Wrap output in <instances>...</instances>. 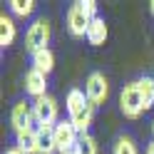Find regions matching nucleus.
Wrapping results in <instances>:
<instances>
[{
  "label": "nucleus",
  "instance_id": "obj_1",
  "mask_svg": "<svg viewBox=\"0 0 154 154\" xmlns=\"http://www.w3.org/2000/svg\"><path fill=\"white\" fill-rule=\"evenodd\" d=\"M50 23L45 20V17H37V20L27 27V32H25V50L35 55V52H40V50H47V45H50Z\"/></svg>",
  "mask_w": 154,
  "mask_h": 154
},
{
  "label": "nucleus",
  "instance_id": "obj_2",
  "mask_svg": "<svg viewBox=\"0 0 154 154\" xmlns=\"http://www.w3.org/2000/svg\"><path fill=\"white\" fill-rule=\"evenodd\" d=\"M119 112H122L127 119H139V117H142L144 104H142V94H139L137 80L122 87V92H119Z\"/></svg>",
  "mask_w": 154,
  "mask_h": 154
},
{
  "label": "nucleus",
  "instance_id": "obj_3",
  "mask_svg": "<svg viewBox=\"0 0 154 154\" xmlns=\"http://www.w3.org/2000/svg\"><path fill=\"white\" fill-rule=\"evenodd\" d=\"M32 112H35V122L40 127H55L57 122V112H60V104L52 94H45V97H37L32 102Z\"/></svg>",
  "mask_w": 154,
  "mask_h": 154
},
{
  "label": "nucleus",
  "instance_id": "obj_4",
  "mask_svg": "<svg viewBox=\"0 0 154 154\" xmlns=\"http://www.w3.org/2000/svg\"><path fill=\"white\" fill-rule=\"evenodd\" d=\"M92 25V17L82 10L80 0L70 5V10H67V32L72 37H87V30Z\"/></svg>",
  "mask_w": 154,
  "mask_h": 154
},
{
  "label": "nucleus",
  "instance_id": "obj_5",
  "mask_svg": "<svg viewBox=\"0 0 154 154\" xmlns=\"http://www.w3.org/2000/svg\"><path fill=\"white\" fill-rule=\"evenodd\" d=\"M85 94H87V100L94 104V107L104 104L107 97H109V82H107V77H104L102 72H92L87 77V82H85Z\"/></svg>",
  "mask_w": 154,
  "mask_h": 154
},
{
  "label": "nucleus",
  "instance_id": "obj_6",
  "mask_svg": "<svg viewBox=\"0 0 154 154\" xmlns=\"http://www.w3.org/2000/svg\"><path fill=\"white\" fill-rule=\"evenodd\" d=\"M77 142H80V134H77V129L72 127L70 119H60L55 124V147L57 152H70L77 147Z\"/></svg>",
  "mask_w": 154,
  "mask_h": 154
},
{
  "label": "nucleus",
  "instance_id": "obj_7",
  "mask_svg": "<svg viewBox=\"0 0 154 154\" xmlns=\"http://www.w3.org/2000/svg\"><path fill=\"white\" fill-rule=\"evenodd\" d=\"M32 122H35V112H32V104L30 102H25L20 100L13 107L10 112V124H13V132H20V129H27V127H32Z\"/></svg>",
  "mask_w": 154,
  "mask_h": 154
},
{
  "label": "nucleus",
  "instance_id": "obj_8",
  "mask_svg": "<svg viewBox=\"0 0 154 154\" xmlns=\"http://www.w3.org/2000/svg\"><path fill=\"white\" fill-rule=\"evenodd\" d=\"M25 92L30 94L32 100L45 97L47 94V75L37 72V70H27L25 72Z\"/></svg>",
  "mask_w": 154,
  "mask_h": 154
},
{
  "label": "nucleus",
  "instance_id": "obj_9",
  "mask_svg": "<svg viewBox=\"0 0 154 154\" xmlns=\"http://www.w3.org/2000/svg\"><path fill=\"white\" fill-rule=\"evenodd\" d=\"M15 147L23 154H37V129L27 127V129L15 132Z\"/></svg>",
  "mask_w": 154,
  "mask_h": 154
},
{
  "label": "nucleus",
  "instance_id": "obj_10",
  "mask_svg": "<svg viewBox=\"0 0 154 154\" xmlns=\"http://www.w3.org/2000/svg\"><path fill=\"white\" fill-rule=\"evenodd\" d=\"M55 127H37V154H55Z\"/></svg>",
  "mask_w": 154,
  "mask_h": 154
},
{
  "label": "nucleus",
  "instance_id": "obj_11",
  "mask_svg": "<svg viewBox=\"0 0 154 154\" xmlns=\"http://www.w3.org/2000/svg\"><path fill=\"white\" fill-rule=\"evenodd\" d=\"M87 42L94 45V47H100L107 42V23L102 20V17H94L92 25H90V30H87Z\"/></svg>",
  "mask_w": 154,
  "mask_h": 154
},
{
  "label": "nucleus",
  "instance_id": "obj_12",
  "mask_svg": "<svg viewBox=\"0 0 154 154\" xmlns=\"http://www.w3.org/2000/svg\"><path fill=\"white\" fill-rule=\"evenodd\" d=\"M32 70L42 72V75H50V72L55 70V55H52V50H50V47L32 55Z\"/></svg>",
  "mask_w": 154,
  "mask_h": 154
},
{
  "label": "nucleus",
  "instance_id": "obj_13",
  "mask_svg": "<svg viewBox=\"0 0 154 154\" xmlns=\"http://www.w3.org/2000/svg\"><path fill=\"white\" fill-rule=\"evenodd\" d=\"M15 35H17V30H15V20L10 15H0V45L3 47H10L13 42H15Z\"/></svg>",
  "mask_w": 154,
  "mask_h": 154
},
{
  "label": "nucleus",
  "instance_id": "obj_14",
  "mask_svg": "<svg viewBox=\"0 0 154 154\" xmlns=\"http://www.w3.org/2000/svg\"><path fill=\"white\" fill-rule=\"evenodd\" d=\"M137 85H139V94H142L144 112H147V109L154 107V80H152V77H139Z\"/></svg>",
  "mask_w": 154,
  "mask_h": 154
},
{
  "label": "nucleus",
  "instance_id": "obj_15",
  "mask_svg": "<svg viewBox=\"0 0 154 154\" xmlns=\"http://www.w3.org/2000/svg\"><path fill=\"white\" fill-rule=\"evenodd\" d=\"M112 154H139L137 142H134L129 134H122V137L114 139V144H112Z\"/></svg>",
  "mask_w": 154,
  "mask_h": 154
},
{
  "label": "nucleus",
  "instance_id": "obj_16",
  "mask_svg": "<svg viewBox=\"0 0 154 154\" xmlns=\"http://www.w3.org/2000/svg\"><path fill=\"white\" fill-rule=\"evenodd\" d=\"M8 5H10V13L17 15V17H27V15H32V10H35L32 0H10Z\"/></svg>",
  "mask_w": 154,
  "mask_h": 154
},
{
  "label": "nucleus",
  "instance_id": "obj_17",
  "mask_svg": "<svg viewBox=\"0 0 154 154\" xmlns=\"http://www.w3.org/2000/svg\"><path fill=\"white\" fill-rule=\"evenodd\" d=\"M97 139L92 134H82L80 142H77V154H97Z\"/></svg>",
  "mask_w": 154,
  "mask_h": 154
},
{
  "label": "nucleus",
  "instance_id": "obj_18",
  "mask_svg": "<svg viewBox=\"0 0 154 154\" xmlns=\"http://www.w3.org/2000/svg\"><path fill=\"white\" fill-rule=\"evenodd\" d=\"M80 5H82V10L87 13L92 20H94V17H100L97 15V3H94V0H80Z\"/></svg>",
  "mask_w": 154,
  "mask_h": 154
},
{
  "label": "nucleus",
  "instance_id": "obj_19",
  "mask_svg": "<svg viewBox=\"0 0 154 154\" xmlns=\"http://www.w3.org/2000/svg\"><path fill=\"white\" fill-rule=\"evenodd\" d=\"M5 154H23V152H20V149H17V147H10V149H8Z\"/></svg>",
  "mask_w": 154,
  "mask_h": 154
},
{
  "label": "nucleus",
  "instance_id": "obj_20",
  "mask_svg": "<svg viewBox=\"0 0 154 154\" xmlns=\"http://www.w3.org/2000/svg\"><path fill=\"white\" fill-rule=\"evenodd\" d=\"M147 154H154V142H152L149 147H147Z\"/></svg>",
  "mask_w": 154,
  "mask_h": 154
},
{
  "label": "nucleus",
  "instance_id": "obj_21",
  "mask_svg": "<svg viewBox=\"0 0 154 154\" xmlns=\"http://www.w3.org/2000/svg\"><path fill=\"white\" fill-rule=\"evenodd\" d=\"M149 13L154 15V0H152V3H149Z\"/></svg>",
  "mask_w": 154,
  "mask_h": 154
},
{
  "label": "nucleus",
  "instance_id": "obj_22",
  "mask_svg": "<svg viewBox=\"0 0 154 154\" xmlns=\"http://www.w3.org/2000/svg\"><path fill=\"white\" fill-rule=\"evenodd\" d=\"M62 154H77V147H75V149H70V152H62Z\"/></svg>",
  "mask_w": 154,
  "mask_h": 154
},
{
  "label": "nucleus",
  "instance_id": "obj_23",
  "mask_svg": "<svg viewBox=\"0 0 154 154\" xmlns=\"http://www.w3.org/2000/svg\"><path fill=\"white\" fill-rule=\"evenodd\" d=\"M152 132H154V122H152Z\"/></svg>",
  "mask_w": 154,
  "mask_h": 154
},
{
  "label": "nucleus",
  "instance_id": "obj_24",
  "mask_svg": "<svg viewBox=\"0 0 154 154\" xmlns=\"http://www.w3.org/2000/svg\"><path fill=\"white\" fill-rule=\"evenodd\" d=\"M152 80H154V75H152Z\"/></svg>",
  "mask_w": 154,
  "mask_h": 154
}]
</instances>
